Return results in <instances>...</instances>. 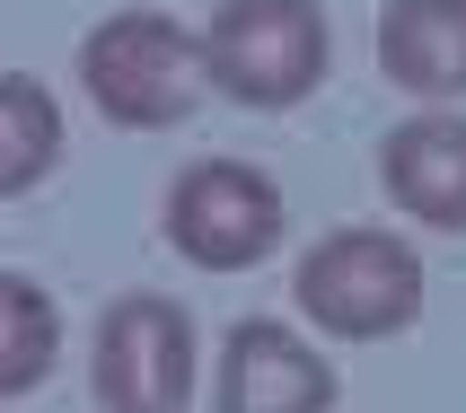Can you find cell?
Masks as SVG:
<instances>
[{
  "label": "cell",
  "instance_id": "obj_1",
  "mask_svg": "<svg viewBox=\"0 0 466 413\" xmlns=\"http://www.w3.org/2000/svg\"><path fill=\"white\" fill-rule=\"evenodd\" d=\"M79 88L115 132H177L211 88L203 35L167 9H115L79 35Z\"/></svg>",
  "mask_w": 466,
  "mask_h": 413
},
{
  "label": "cell",
  "instance_id": "obj_2",
  "mask_svg": "<svg viewBox=\"0 0 466 413\" xmlns=\"http://www.w3.org/2000/svg\"><path fill=\"white\" fill-rule=\"evenodd\" d=\"M290 299L335 343H388L422 317V256L396 229H326L290 264Z\"/></svg>",
  "mask_w": 466,
  "mask_h": 413
},
{
  "label": "cell",
  "instance_id": "obj_3",
  "mask_svg": "<svg viewBox=\"0 0 466 413\" xmlns=\"http://www.w3.org/2000/svg\"><path fill=\"white\" fill-rule=\"evenodd\" d=\"M211 88L247 115H290L299 97H317V79L335 62L326 9L317 0H220L203 26Z\"/></svg>",
  "mask_w": 466,
  "mask_h": 413
},
{
  "label": "cell",
  "instance_id": "obj_4",
  "mask_svg": "<svg viewBox=\"0 0 466 413\" xmlns=\"http://www.w3.org/2000/svg\"><path fill=\"white\" fill-rule=\"evenodd\" d=\"M194 369H203V335H194L185 299H167V290L106 299L97 343H88V396L106 413H185Z\"/></svg>",
  "mask_w": 466,
  "mask_h": 413
},
{
  "label": "cell",
  "instance_id": "obj_5",
  "mask_svg": "<svg viewBox=\"0 0 466 413\" xmlns=\"http://www.w3.org/2000/svg\"><path fill=\"white\" fill-rule=\"evenodd\" d=\"M282 229H290L282 185L264 167H247V158H194L158 203V237L194 273H256L282 247Z\"/></svg>",
  "mask_w": 466,
  "mask_h": 413
},
{
  "label": "cell",
  "instance_id": "obj_6",
  "mask_svg": "<svg viewBox=\"0 0 466 413\" xmlns=\"http://www.w3.org/2000/svg\"><path fill=\"white\" fill-rule=\"evenodd\" d=\"M343 378L335 361L299 343L282 317H238L220 335V369H211V413H335Z\"/></svg>",
  "mask_w": 466,
  "mask_h": 413
},
{
  "label": "cell",
  "instance_id": "obj_7",
  "mask_svg": "<svg viewBox=\"0 0 466 413\" xmlns=\"http://www.w3.org/2000/svg\"><path fill=\"white\" fill-rule=\"evenodd\" d=\"M379 185L405 220L441 237H466V115L449 106H422L379 141Z\"/></svg>",
  "mask_w": 466,
  "mask_h": 413
},
{
  "label": "cell",
  "instance_id": "obj_8",
  "mask_svg": "<svg viewBox=\"0 0 466 413\" xmlns=\"http://www.w3.org/2000/svg\"><path fill=\"white\" fill-rule=\"evenodd\" d=\"M379 71L422 106H458L466 97V0H388Z\"/></svg>",
  "mask_w": 466,
  "mask_h": 413
},
{
  "label": "cell",
  "instance_id": "obj_9",
  "mask_svg": "<svg viewBox=\"0 0 466 413\" xmlns=\"http://www.w3.org/2000/svg\"><path fill=\"white\" fill-rule=\"evenodd\" d=\"M62 361V308L35 273H0V396H35Z\"/></svg>",
  "mask_w": 466,
  "mask_h": 413
},
{
  "label": "cell",
  "instance_id": "obj_10",
  "mask_svg": "<svg viewBox=\"0 0 466 413\" xmlns=\"http://www.w3.org/2000/svg\"><path fill=\"white\" fill-rule=\"evenodd\" d=\"M0 124H9V141H0V194L26 203L53 176V158H62V106H53V88L35 71H9L0 79Z\"/></svg>",
  "mask_w": 466,
  "mask_h": 413
}]
</instances>
